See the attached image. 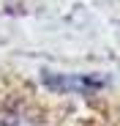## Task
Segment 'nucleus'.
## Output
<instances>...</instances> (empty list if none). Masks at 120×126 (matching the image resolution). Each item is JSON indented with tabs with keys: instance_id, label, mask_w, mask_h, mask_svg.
<instances>
[{
	"instance_id": "nucleus-1",
	"label": "nucleus",
	"mask_w": 120,
	"mask_h": 126,
	"mask_svg": "<svg viewBox=\"0 0 120 126\" xmlns=\"http://www.w3.org/2000/svg\"><path fill=\"white\" fill-rule=\"evenodd\" d=\"M44 79L49 82L52 88H79V91H87V88H101V79H85V77H82V79H68V77H60V79H57V77H55V74H49V71L44 74Z\"/></svg>"
}]
</instances>
